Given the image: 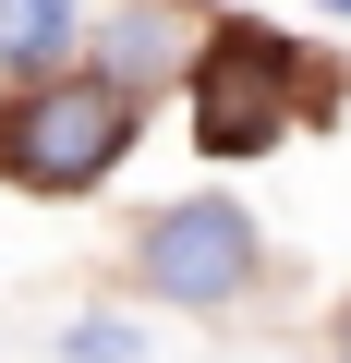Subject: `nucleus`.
I'll return each mask as SVG.
<instances>
[{
  "mask_svg": "<svg viewBox=\"0 0 351 363\" xmlns=\"http://www.w3.org/2000/svg\"><path fill=\"white\" fill-rule=\"evenodd\" d=\"M73 37V0H0V61H49Z\"/></svg>",
  "mask_w": 351,
  "mask_h": 363,
  "instance_id": "5",
  "label": "nucleus"
},
{
  "mask_svg": "<svg viewBox=\"0 0 351 363\" xmlns=\"http://www.w3.org/2000/svg\"><path fill=\"white\" fill-rule=\"evenodd\" d=\"M73 363H145V327L133 315H85L73 327Z\"/></svg>",
  "mask_w": 351,
  "mask_h": 363,
  "instance_id": "6",
  "label": "nucleus"
},
{
  "mask_svg": "<svg viewBox=\"0 0 351 363\" xmlns=\"http://www.w3.org/2000/svg\"><path fill=\"white\" fill-rule=\"evenodd\" d=\"M339 351H351V315H339Z\"/></svg>",
  "mask_w": 351,
  "mask_h": 363,
  "instance_id": "7",
  "label": "nucleus"
},
{
  "mask_svg": "<svg viewBox=\"0 0 351 363\" xmlns=\"http://www.w3.org/2000/svg\"><path fill=\"white\" fill-rule=\"evenodd\" d=\"M182 61H206L182 0H121V13H109V73L121 85H157V73H182Z\"/></svg>",
  "mask_w": 351,
  "mask_h": 363,
  "instance_id": "4",
  "label": "nucleus"
},
{
  "mask_svg": "<svg viewBox=\"0 0 351 363\" xmlns=\"http://www.w3.org/2000/svg\"><path fill=\"white\" fill-rule=\"evenodd\" d=\"M109 157H133V85L121 73H73V85H37L0 109V169L37 182V194H85Z\"/></svg>",
  "mask_w": 351,
  "mask_h": 363,
  "instance_id": "1",
  "label": "nucleus"
},
{
  "mask_svg": "<svg viewBox=\"0 0 351 363\" xmlns=\"http://www.w3.org/2000/svg\"><path fill=\"white\" fill-rule=\"evenodd\" d=\"M327 13H351V0H327Z\"/></svg>",
  "mask_w": 351,
  "mask_h": 363,
  "instance_id": "8",
  "label": "nucleus"
},
{
  "mask_svg": "<svg viewBox=\"0 0 351 363\" xmlns=\"http://www.w3.org/2000/svg\"><path fill=\"white\" fill-rule=\"evenodd\" d=\"M291 109H303V61H291L279 37H255V25H230V37L206 49V85H194L206 157H267V145L291 133Z\"/></svg>",
  "mask_w": 351,
  "mask_h": 363,
  "instance_id": "2",
  "label": "nucleus"
},
{
  "mask_svg": "<svg viewBox=\"0 0 351 363\" xmlns=\"http://www.w3.org/2000/svg\"><path fill=\"white\" fill-rule=\"evenodd\" d=\"M133 267H145L157 303H206V315H218V303L255 291V218H243L230 194H182V206L145 218V255H133Z\"/></svg>",
  "mask_w": 351,
  "mask_h": 363,
  "instance_id": "3",
  "label": "nucleus"
}]
</instances>
